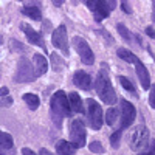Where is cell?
<instances>
[{
  "mask_svg": "<svg viewBox=\"0 0 155 155\" xmlns=\"http://www.w3.org/2000/svg\"><path fill=\"white\" fill-rule=\"evenodd\" d=\"M70 113H71V107H70L68 96L65 95V92L59 90L51 98V118H53L58 127H61L64 118L70 116Z\"/></svg>",
  "mask_w": 155,
  "mask_h": 155,
  "instance_id": "cell-1",
  "label": "cell"
},
{
  "mask_svg": "<svg viewBox=\"0 0 155 155\" xmlns=\"http://www.w3.org/2000/svg\"><path fill=\"white\" fill-rule=\"evenodd\" d=\"M95 87H96V93H98V96L102 99V102H106V104H115L116 95H115L113 85H112V82H110V78H109L106 68H102V70L98 73Z\"/></svg>",
  "mask_w": 155,
  "mask_h": 155,
  "instance_id": "cell-2",
  "label": "cell"
},
{
  "mask_svg": "<svg viewBox=\"0 0 155 155\" xmlns=\"http://www.w3.org/2000/svg\"><path fill=\"white\" fill-rule=\"evenodd\" d=\"M36 70L27 58H20L16 71V82H33L36 79Z\"/></svg>",
  "mask_w": 155,
  "mask_h": 155,
  "instance_id": "cell-3",
  "label": "cell"
},
{
  "mask_svg": "<svg viewBox=\"0 0 155 155\" xmlns=\"http://www.w3.org/2000/svg\"><path fill=\"white\" fill-rule=\"evenodd\" d=\"M149 144V130L144 124L135 127V130L130 135V149L132 150H141Z\"/></svg>",
  "mask_w": 155,
  "mask_h": 155,
  "instance_id": "cell-4",
  "label": "cell"
},
{
  "mask_svg": "<svg viewBox=\"0 0 155 155\" xmlns=\"http://www.w3.org/2000/svg\"><path fill=\"white\" fill-rule=\"evenodd\" d=\"M87 116H88L90 127L93 130H99L102 126V109L95 99L87 101Z\"/></svg>",
  "mask_w": 155,
  "mask_h": 155,
  "instance_id": "cell-5",
  "label": "cell"
},
{
  "mask_svg": "<svg viewBox=\"0 0 155 155\" xmlns=\"http://www.w3.org/2000/svg\"><path fill=\"white\" fill-rule=\"evenodd\" d=\"M85 127L81 120H73L70 124V143L74 147L85 146Z\"/></svg>",
  "mask_w": 155,
  "mask_h": 155,
  "instance_id": "cell-6",
  "label": "cell"
},
{
  "mask_svg": "<svg viewBox=\"0 0 155 155\" xmlns=\"http://www.w3.org/2000/svg\"><path fill=\"white\" fill-rule=\"evenodd\" d=\"M73 45H74V50L78 51V54H79L81 61L85 64V65H92V64L95 62V54H93L92 48H90V45L79 36L73 37Z\"/></svg>",
  "mask_w": 155,
  "mask_h": 155,
  "instance_id": "cell-7",
  "label": "cell"
},
{
  "mask_svg": "<svg viewBox=\"0 0 155 155\" xmlns=\"http://www.w3.org/2000/svg\"><path fill=\"white\" fill-rule=\"evenodd\" d=\"M87 6L93 12V16L98 22L104 20L112 12V8L109 6V3L106 0H87Z\"/></svg>",
  "mask_w": 155,
  "mask_h": 155,
  "instance_id": "cell-8",
  "label": "cell"
},
{
  "mask_svg": "<svg viewBox=\"0 0 155 155\" xmlns=\"http://www.w3.org/2000/svg\"><path fill=\"white\" fill-rule=\"evenodd\" d=\"M51 42H53V45L56 48H59L64 54H68V42H67V28H65V25H59V27L53 31Z\"/></svg>",
  "mask_w": 155,
  "mask_h": 155,
  "instance_id": "cell-9",
  "label": "cell"
},
{
  "mask_svg": "<svg viewBox=\"0 0 155 155\" xmlns=\"http://www.w3.org/2000/svg\"><path fill=\"white\" fill-rule=\"evenodd\" d=\"M121 129L120 130H124L126 127H129L134 121H135V116H137V112H135V107L130 104L129 101L126 99H121Z\"/></svg>",
  "mask_w": 155,
  "mask_h": 155,
  "instance_id": "cell-10",
  "label": "cell"
},
{
  "mask_svg": "<svg viewBox=\"0 0 155 155\" xmlns=\"http://www.w3.org/2000/svg\"><path fill=\"white\" fill-rule=\"evenodd\" d=\"M0 153L2 155H14V140L6 132L0 130Z\"/></svg>",
  "mask_w": 155,
  "mask_h": 155,
  "instance_id": "cell-11",
  "label": "cell"
},
{
  "mask_svg": "<svg viewBox=\"0 0 155 155\" xmlns=\"http://www.w3.org/2000/svg\"><path fill=\"white\" fill-rule=\"evenodd\" d=\"M135 70H137V76L141 82V87L144 90H149L150 88V76H149V71L147 68L144 67V64L141 61H137L135 62Z\"/></svg>",
  "mask_w": 155,
  "mask_h": 155,
  "instance_id": "cell-12",
  "label": "cell"
},
{
  "mask_svg": "<svg viewBox=\"0 0 155 155\" xmlns=\"http://www.w3.org/2000/svg\"><path fill=\"white\" fill-rule=\"evenodd\" d=\"M73 82H74V85L78 88H82V90H90V88H92V78H90L88 73H85L82 70L74 73Z\"/></svg>",
  "mask_w": 155,
  "mask_h": 155,
  "instance_id": "cell-13",
  "label": "cell"
},
{
  "mask_svg": "<svg viewBox=\"0 0 155 155\" xmlns=\"http://www.w3.org/2000/svg\"><path fill=\"white\" fill-rule=\"evenodd\" d=\"M22 30L25 31V36H27V39L30 41V44H33V45H44V44H42V37H41V34H39L36 30H33L30 25L22 23Z\"/></svg>",
  "mask_w": 155,
  "mask_h": 155,
  "instance_id": "cell-14",
  "label": "cell"
},
{
  "mask_svg": "<svg viewBox=\"0 0 155 155\" xmlns=\"http://www.w3.org/2000/svg\"><path fill=\"white\" fill-rule=\"evenodd\" d=\"M33 61H34V70H36V74H37V76L45 74L47 70H48V62H47L45 56L36 53L34 58H33Z\"/></svg>",
  "mask_w": 155,
  "mask_h": 155,
  "instance_id": "cell-15",
  "label": "cell"
},
{
  "mask_svg": "<svg viewBox=\"0 0 155 155\" xmlns=\"http://www.w3.org/2000/svg\"><path fill=\"white\" fill-rule=\"evenodd\" d=\"M74 150H76V147L70 143V141H65V140L58 141V144H56V152L59 155H73Z\"/></svg>",
  "mask_w": 155,
  "mask_h": 155,
  "instance_id": "cell-16",
  "label": "cell"
},
{
  "mask_svg": "<svg viewBox=\"0 0 155 155\" xmlns=\"http://www.w3.org/2000/svg\"><path fill=\"white\" fill-rule=\"evenodd\" d=\"M68 101H70V107L73 112L76 113H82L84 112V106H82V99L78 93H70L68 95Z\"/></svg>",
  "mask_w": 155,
  "mask_h": 155,
  "instance_id": "cell-17",
  "label": "cell"
},
{
  "mask_svg": "<svg viewBox=\"0 0 155 155\" xmlns=\"http://www.w3.org/2000/svg\"><path fill=\"white\" fill-rule=\"evenodd\" d=\"M118 33L124 37V41H127L130 45H140V41H138V37H135L130 31H129L123 23H118Z\"/></svg>",
  "mask_w": 155,
  "mask_h": 155,
  "instance_id": "cell-18",
  "label": "cell"
},
{
  "mask_svg": "<svg viewBox=\"0 0 155 155\" xmlns=\"http://www.w3.org/2000/svg\"><path fill=\"white\" fill-rule=\"evenodd\" d=\"M118 56L123 59V61H126L127 64H135L137 61H138V58L132 53V51H129V50H126V48H118Z\"/></svg>",
  "mask_w": 155,
  "mask_h": 155,
  "instance_id": "cell-19",
  "label": "cell"
},
{
  "mask_svg": "<svg viewBox=\"0 0 155 155\" xmlns=\"http://www.w3.org/2000/svg\"><path fill=\"white\" fill-rule=\"evenodd\" d=\"M120 118H121V116H120L118 109L112 107V109H109V110L106 112V123H107L109 126H115L116 123H118Z\"/></svg>",
  "mask_w": 155,
  "mask_h": 155,
  "instance_id": "cell-20",
  "label": "cell"
},
{
  "mask_svg": "<svg viewBox=\"0 0 155 155\" xmlns=\"http://www.w3.org/2000/svg\"><path fill=\"white\" fill-rule=\"evenodd\" d=\"M22 12L25 16H28L30 19H33V20H41V9H39L37 6H23V9H22Z\"/></svg>",
  "mask_w": 155,
  "mask_h": 155,
  "instance_id": "cell-21",
  "label": "cell"
},
{
  "mask_svg": "<svg viewBox=\"0 0 155 155\" xmlns=\"http://www.w3.org/2000/svg\"><path fill=\"white\" fill-rule=\"evenodd\" d=\"M23 101L27 102L31 110H36L39 107V102H41V101H39V96L34 95V93H25L23 95Z\"/></svg>",
  "mask_w": 155,
  "mask_h": 155,
  "instance_id": "cell-22",
  "label": "cell"
},
{
  "mask_svg": "<svg viewBox=\"0 0 155 155\" xmlns=\"http://www.w3.org/2000/svg\"><path fill=\"white\" fill-rule=\"evenodd\" d=\"M120 82H121V85L127 90V92H130V93H134V95H135V87H134V84H132L130 81H129L126 76H120Z\"/></svg>",
  "mask_w": 155,
  "mask_h": 155,
  "instance_id": "cell-23",
  "label": "cell"
},
{
  "mask_svg": "<svg viewBox=\"0 0 155 155\" xmlns=\"http://www.w3.org/2000/svg\"><path fill=\"white\" fill-rule=\"evenodd\" d=\"M51 62H53V68H54L56 71H61V70H62V67H64V61L59 59V56H58L56 53L51 54Z\"/></svg>",
  "mask_w": 155,
  "mask_h": 155,
  "instance_id": "cell-24",
  "label": "cell"
},
{
  "mask_svg": "<svg viewBox=\"0 0 155 155\" xmlns=\"http://www.w3.org/2000/svg\"><path fill=\"white\" fill-rule=\"evenodd\" d=\"M138 155H155V140L150 141L149 146H147V149H146L144 152H141V153H138Z\"/></svg>",
  "mask_w": 155,
  "mask_h": 155,
  "instance_id": "cell-25",
  "label": "cell"
},
{
  "mask_svg": "<svg viewBox=\"0 0 155 155\" xmlns=\"http://www.w3.org/2000/svg\"><path fill=\"white\" fill-rule=\"evenodd\" d=\"M90 150L92 152H95V153H102V146H101V143H98V141H93V143H90Z\"/></svg>",
  "mask_w": 155,
  "mask_h": 155,
  "instance_id": "cell-26",
  "label": "cell"
},
{
  "mask_svg": "<svg viewBox=\"0 0 155 155\" xmlns=\"http://www.w3.org/2000/svg\"><path fill=\"white\" fill-rule=\"evenodd\" d=\"M121 134H123V130H116V134H113V135H112L110 141H112V146H113V147H118V144H120V137H121Z\"/></svg>",
  "mask_w": 155,
  "mask_h": 155,
  "instance_id": "cell-27",
  "label": "cell"
},
{
  "mask_svg": "<svg viewBox=\"0 0 155 155\" xmlns=\"http://www.w3.org/2000/svg\"><path fill=\"white\" fill-rule=\"evenodd\" d=\"M149 104L152 109H155V90H152V93L149 95Z\"/></svg>",
  "mask_w": 155,
  "mask_h": 155,
  "instance_id": "cell-28",
  "label": "cell"
},
{
  "mask_svg": "<svg viewBox=\"0 0 155 155\" xmlns=\"http://www.w3.org/2000/svg\"><path fill=\"white\" fill-rule=\"evenodd\" d=\"M121 5H123V11L124 12H132L130 6H129V3H127V0H121Z\"/></svg>",
  "mask_w": 155,
  "mask_h": 155,
  "instance_id": "cell-29",
  "label": "cell"
},
{
  "mask_svg": "<svg viewBox=\"0 0 155 155\" xmlns=\"http://www.w3.org/2000/svg\"><path fill=\"white\" fill-rule=\"evenodd\" d=\"M146 33H147V36H150L152 39H155V30H153L152 27H147V28H146Z\"/></svg>",
  "mask_w": 155,
  "mask_h": 155,
  "instance_id": "cell-30",
  "label": "cell"
},
{
  "mask_svg": "<svg viewBox=\"0 0 155 155\" xmlns=\"http://www.w3.org/2000/svg\"><path fill=\"white\" fill-rule=\"evenodd\" d=\"M22 155H37V153H34L31 149H28V147H23L22 149Z\"/></svg>",
  "mask_w": 155,
  "mask_h": 155,
  "instance_id": "cell-31",
  "label": "cell"
},
{
  "mask_svg": "<svg viewBox=\"0 0 155 155\" xmlns=\"http://www.w3.org/2000/svg\"><path fill=\"white\" fill-rule=\"evenodd\" d=\"M106 2L109 3V6H110L112 9H115V6H116V0H106Z\"/></svg>",
  "mask_w": 155,
  "mask_h": 155,
  "instance_id": "cell-32",
  "label": "cell"
},
{
  "mask_svg": "<svg viewBox=\"0 0 155 155\" xmlns=\"http://www.w3.org/2000/svg\"><path fill=\"white\" fill-rule=\"evenodd\" d=\"M0 95L6 96V95H8V88H6V87H2V88H0Z\"/></svg>",
  "mask_w": 155,
  "mask_h": 155,
  "instance_id": "cell-33",
  "label": "cell"
},
{
  "mask_svg": "<svg viewBox=\"0 0 155 155\" xmlns=\"http://www.w3.org/2000/svg\"><path fill=\"white\" fill-rule=\"evenodd\" d=\"M39 155H51V152H48L47 149H41V152H39Z\"/></svg>",
  "mask_w": 155,
  "mask_h": 155,
  "instance_id": "cell-34",
  "label": "cell"
},
{
  "mask_svg": "<svg viewBox=\"0 0 155 155\" xmlns=\"http://www.w3.org/2000/svg\"><path fill=\"white\" fill-rule=\"evenodd\" d=\"M53 3H54L56 6H61V5L64 3V0H53Z\"/></svg>",
  "mask_w": 155,
  "mask_h": 155,
  "instance_id": "cell-35",
  "label": "cell"
}]
</instances>
